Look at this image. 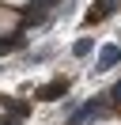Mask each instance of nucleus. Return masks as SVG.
Listing matches in <instances>:
<instances>
[{
	"instance_id": "obj_1",
	"label": "nucleus",
	"mask_w": 121,
	"mask_h": 125,
	"mask_svg": "<svg viewBox=\"0 0 121 125\" xmlns=\"http://www.w3.org/2000/svg\"><path fill=\"white\" fill-rule=\"evenodd\" d=\"M98 110H102V102H87L83 110H76V117H72V121H76V125H83V121H91Z\"/></svg>"
},
{
	"instance_id": "obj_2",
	"label": "nucleus",
	"mask_w": 121,
	"mask_h": 125,
	"mask_svg": "<svg viewBox=\"0 0 121 125\" xmlns=\"http://www.w3.org/2000/svg\"><path fill=\"white\" fill-rule=\"evenodd\" d=\"M113 8H117V0H98V4H95V11H91V23H95L98 15H110Z\"/></svg>"
},
{
	"instance_id": "obj_3",
	"label": "nucleus",
	"mask_w": 121,
	"mask_h": 125,
	"mask_svg": "<svg viewBox=\"0 0 121 125\" xmlns=\"http://www.w3.org/2000/svg\"><path fill=\"white\" fill-rule=\"evenodd\" d=\"M57 95H64V80H57V83L42 87V91H38V99H57Z\"/></svg>"
},
{
	"instance_id": "obj_4",
	"label": "nucleus",
	"mask_w": 121,
	"mask_h": 125,
	"mask_svg": "<svg viewBox=\"0 0 121 125\" xmlns=\"http://www.w3.org/2000/svg\"><path fill=\"white\" fill-rule=\"evenodd\" d=\"M117 57H121L117 49H102V57H98V64H113V61H117Z\"/></svg>"
},
{
	"instance_id": "obj_5",
	"label": "nucleus",
	"mask_w": 121,
	"mask_h": 125,
	"mask_svg": "<svg viewBox=\"0 0 121 125\" xmlns=\"http://www.w3.org/2000/svg\"><path fill=\"white\" fill-rule=\"evenodd\" d=\"M113 99H117V102H121V83H117V87H113Z\"/></svg>"
}]
</instances>
